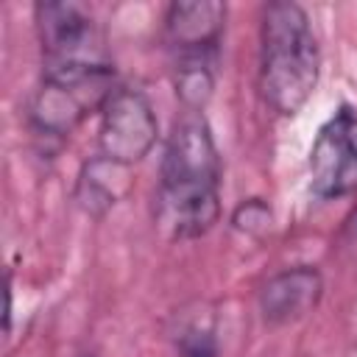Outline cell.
I'll return each mask as SVG.
<instances>
[{"label": "cell", "instance_id": "1", "mask_svg": "<svg viewBox=\"0 0 357 357\" xmlns=\"http://www.w3.org/2000/svg\"><path fill=\"white\" fill-rule=\"evenodd\" d=\"M220 156L204 114L178 120L165 142L156 226L167 240H195L220 218Z\"/></svg>", "mask_w": 357, "mask_h": 357}, {"label": "cell", "instance_id": "2", "mask_svg": "<svg viewBox=\"0 0 357 357\" xmlns=\"http://www.w3.org/2000/svg\"><path fill=\"white\" fill-rule=\"evenodd\" d=\"M321 73L318 39L298 3L265 6L259 25V92L276 114H296Z\"/></svg>", "mask_w": 357, "mask_h": 357}, {"label": "cell", "instance_id": "3", "mask_svg": "<svg viewBox=\"0 0 357 357\" xmlns=\"http://www.w3.org/2000/svg\"><path fill=\"white\" fill-rule=\"evenodd\" d=\"M33 11L45 73H114L103 36L81 6L47 0Z\"/></svg>", "mask_w": 357, "mask_h": 357}, {"label": "cell", "instance_id": "4", "mask_svg": "<svg viewBox=\"0 0 357 357\" xmlns=\"http://www.w3.org/2000/svg\"><path fill=\"white\" fill-rule=\"evenodd\" d=\"M114 73H42L28 106V120L42 137H70L75 126L100 112L114 92Z\"/></svg>", "mask_w": 357, "mask_h": 357}, {"label": "cell", "instance_id": "5", "mask_svg": "<svg viewBox=\"0 0 357 357\" xmlns=\"http://www.w3.org/2000/svg\"><path fill=\"white\" fill-rule=\"evenodd\" d=\"M159 137V120L153 114L151 100L131 86H114L100 109V131L98 145L100 156L117 165L142 162Z\"/></svg>", "mask_w": 357, "mask_h": 357}, {"label": "cell", "instance_id": "6", "mask_svg": "<svg viewBox=\"0 0 357 357\" xmlns=\"http://www.w3.org/2000/svg\"><path fill=\"white\" fill-rule=\"evenodd\" d=\"M310 187L318 198L357 192V112L340 106L318 131L310 151Z\"/></svg>", "mask_w": 357, "mask_h": 357}, {"label": "cell", "instance_id": "7", "mask_svg": "<svg viewBox=\"0 0 357 357\" xmlns=\"http://www.w3.org/2000/svg\"><path fill=\"white\" fill-rule=\"evenodd\" d=\"M226 22V6L218 0L170 3L165 14V42L173 61H215Z\"/></svg>", "mask_w": 357, "mask_h": 357}, {"label": "cell", "instance_id": "8", "mask_svg": "<svg viewBox=\"0 0 357 357\" xmlns=\"http://www.w3.org/2000/svg\"><path fill=\"white\" fill-rule=\"evenodd\" d=\"M324 296V279L310 265L273 273L259 287V312L268 324H293L312 312Z\"/></svg>", "mask_w": 357, "mask_h": 357}, {"label": "cell", "instance_id": "9", "mask_svg": "<svg viewBox=\"0 0 357 357\" xmlns=\"http://www.w3.org/2000/svg\"><path fill=\"white\" fill-rule=\"evenodd\" d=\"M131 167L126 165H117L106 156H92L89 162H84L81 173H78V181H75V201L78 206L92 215V218H100L106 215L117 201H123L131 190V176H128Z\"/></svg>", "mask_w": 357, "mask_h": 357}, {"label": "cell", "instance_id": "10", "mask_svg": "<svg viewBox=\"0 0 357 357\" xmlns=\"http://www.w3.org/2000/svg\"><path fill=\"white\" fill-rule=\"evenodd\" d=\"M215 61H173L176 98L190 114H201L215 92Z\"/></svg>", "mask_w": 357, "mask_h": 357}, {"label": "cell", "instance_id": "11", "mask_svg": "<svg viewBox=\"0 0 357 357\" xmlns=\"http://www.w3.org/2000/svg\"><path fill=\"white\" fill-rule=\"evenodd\" d=\"M176 349L181 357H218V332L209 315H195L176 332Z\"/></svg>", "mask_w": 357, "mask_h": 357}, {"label": "cell", "instance_id": "12", "mask_svg": "<svg viewBox=\"0 0 357 357\" xmlns=\"http://www.w3.org/2000/svg\"><path fill=\"white\" fill-rule=\"evenodd\" d=\"M231 226L243 234L262 237L273 226V212L262 198H248V201L237 204V209L231 212Z\"/></svg>", "mask_w": 357, "mask_h": 357}, {"label": "cell", "instance_id": "13", "mask_svg": "<svg viewBox=\"0 0 357 357\" xmlns=\"http://www.w3.org/2000/svg\"><path fill=\"white\" fill-rule=\"evenodd\" d=\"M343 251L351 262H357V212H351V218L343 226Z\"/></svg>", "mask_w": 357, "mask_h": 357}]
</instances>
